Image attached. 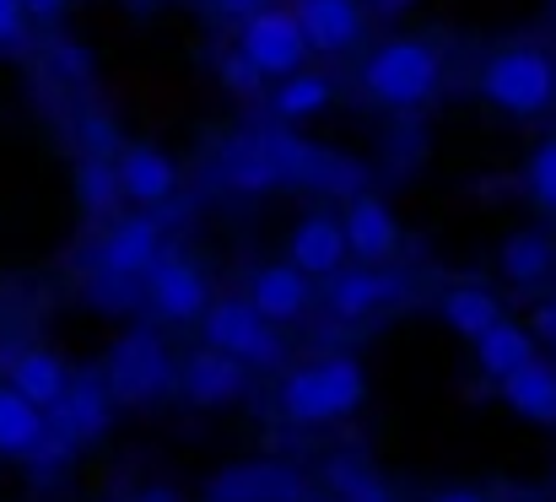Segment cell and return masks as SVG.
<instances>
[{"label": "cell", "mask_w": 556, "mask_h": 502, "mask_svg": "<svg viewBox=\"0 0 556 502\" xmlns=\"http://www.w3.org/2000/svg\"><path fill=\"white\" fill-rule=\"evenodd\" d=\"M552 5H556V0H552Z\"/></svg>", "instance_id": "cell-37"}, {"label": "cell", "mask_w": 556, "mask_h": 502, "mask_svg": "<svg viewBox=\"0 0 556 502\" xmlns=\"http://www.w3.org/2000/svg\"><path fill=\"white\" fill-rule=\"evenodd\" d=\"M325 476H330V487H336L341 502H394V492L372 476L368 465H357V460H336Z\"/></svg>", "instance_id": "cell-24"}, {"label": "cell", "mask_w": 556, "mask_h": 502, "mask_svg": "<svg viewBox=\"0 0 556 502\" xmlns=\"http://www.w3.org/2000/svg\"><path fill=\"white\" fill-rule=\"evenodd\" d=\"M22 11H33V16H49V11H60V0H22Z\"/></svg>", "instance_id": "cell-34"}, {"label": "cell", "mask_w": 556, "mask_h": 502, "mask_svg": "<svg viewBox=\"0 0 556 502\" xmlns=\"http://www.w3.org/2000/svg\"><path fill=\"white\" fill-rule=\"evenodd\" d=\"M503 319V303L486 287H448L443 292V325L465 340H476L481 330H492Z\"/></svg>", "instance_id": "cell-22"}, {"label": "cell", "mask_w": 556, "mask_h": 502, "mask_svg": "<svg viewBox=\"0 0 556 502\" xmlns=\"http://www.w3.org/2000/svg\"><path fill=\"white\" fill-rule=\"evenodd\" d=\"M147 298L163 319L185 325V319H200L205 314V276L189 265L185 254H157L147 265Z\"/></svg>", "instance_id": "cell-7"}, {"label": "cell", "mask_w": 556, "mask_h": 502, "mask_svg": "<svg viewBox=\"0 0 556 502\" xmlns=\"http://www.w3.org/2000/svg\"><path fill=\"white\" fill-rule=\"evenodd\" d=\"M368 5L378 11V16H400V11H410L416 0H368Z\"/></svg>", "instance_id": "cell-32"}, {"label": "cell", "mask_w": 556, "mask_h": 502, "mask_svg": "<svg viewBox=\"0 0 556 502\" xmlns=\"http://www.w3.org/2000/svg\"><path fill=\"white\" fill-rule=\"evenodd\" d=\"M211 502H303V476L292 465H270V460H254V465H232L211 481Z\"/></svg>", "instance_id": "cell-8"}, {"label": "cell", "mask_w": 556, "mask_h": 502, "mask_svg": "<svg viewBox=\"0 0 556 502\" xmlns=\"http://www.w3.org/2000/svg\"><path fill=\"white\" fill-rule=\"evenodd\" d=\"M174 384L168 373V351L152 330H130L114 351H109V367H103V389L109 400L119 405H141V400H157L163 389Z\"/></svg>", "instance_id": "cell-4"}, {"label": "cell", "mask_w": 556, "mask_h": 502, "mask_svg": "<svg viewBox=\"0 0 556 502\" xmlns=\"http://www.w3.org/2000/svg\"><path fill=\"white\" fill-rule=\"evenodd\" d=\"M546 271H552V243H546V233H514V238L503 243V276H508L514 287H535Z\"/></svg>", "instance_id": "cell-23"}, {"label": "cell", "mask_w": 556, "mask_h": 502, "mask_svg": "<svg viewBox=\"0 0 556 502\" xmlns=\"http://www.w3.org/2000/svg\"><path fill=\"white\" fill-rule=\"evenodd\" d=\"M216 5H222V11H232V16H254L265 0H216Z\"/></svg>", "instance_id": "cell-31"}, {"label": "cell", "mask_w": 556, "mask_h": 502, "mask_svg": "<svg viewBox=\"0 0 556 502\" xmlns=\"http://www.w3.org/2000/svg\"><path fill=\"white\" fill-rule=\"evenodd\" d=\"M368 394V378L352 356H325V362H308L298 367L287 384H281V411L303 427H319V422H341L363 405Z\"/></svg>", "instance_id": "cell-1"}, {"label": "cell", "mask_w": 556, "mask_h": 502, "mask_svg": "<svg viewBox=\"0 0 556 502\" xmlns=\"http://www.w3.org/2000/svg\"><path fill=\"white\" fill-rule=\"evenodd\" d=\"M292 16L303 27V43H314V49H352L363 33L357 0H298Z\"/></svg>", "instance_id": "cell-15"}, {"label": "cell", "mask_w": 556, "mask_h": 502, "mask_svg": "<svg viewBox=\"0 0 556 502\" xmlns=\"http://www.w3.org/2000/svg\"><path fill=\"white\" fill-rule=\"evenodd\" d=\"M205 346L238 356L243 367H270L281 356V340L270 335V319H260L249 303H211L205 309Z\"/></svg>", "instance_id": "cell-5"}, {"label": "cell", "mask_w": 556, "mask_h": 502, "mask_svg": "<svg viewBox=\"0 0 556 502\" xmlns=\"http://www.w3.org/2000/svg\"><path fill=\"white\" fill-rule=\"evenodd\" d=\"M432 502H486V498H481V492H438Z\"/></svg>", "instance_id": "cell-35"}, {"label": "cell", "mask_w": 556, "mask_h": 502, "mask_svg": "<svg viewBox=\"0 0 556 502\" xmlns=\"http://www.w3.org/2000/svg\"><path fill=\"white\" fill-rule=\"evenodd\" d=\"M535 335H541V340L556 335V303H541V309H535Z\"/></svg>", "instance_id": "cell-30"}, {"label": "cell", "mask_w": 556, "mask_h": 502, "mask_svg": "<svg viewBox=\"0 0 556 502\" xmlns=\"http://www.w3.org/2000/svg\"><path fill=\"white\" fill-rule=\"evenodd\" d=\"M303 27L292 11H276V5H260L249 22H243V60L260 71V76H287L298 71L303 60Z\"/></svg>", "instance_id": "cell-6"}, {"label": "cell", "mask_w": 556, "mask_h": 502, "mask_svg": "<svg viewBox=\"0 0 556 502\" xmlns=\"http://www.w3.org/2000/svg\"><path fill=\"white\" fill-rule=\"evenodd\" d=\"M114 194H119L114 167H103V163L81 167V200H87V211H114Z\"/></svg>", "instance_id": "cell-26"}, {"label": "cell", "mask_w": 556, "mask_h": 502, "mask_svg": "<svg viewBox=\"0 0 556 502\" xmlns=\"http://www.w3.org/2000/svg\"><path fill=\"white\" fill-rule=\"evenodd\" d=\"M136 502H185V498H179L174 487H147V492H141Z\"/></svg>", "instance_id": "cell-33"}, {"label": "cell", "mask_w": 556, "mask_h": 502, "mask_svg": "<svg viewBox=\"0 0 556 502\" xmlns=\"http://www.w3.org/2000/svg\"><path fill=\"white\" fill-rule=\"evenodd\" d=\"M325 103H330V81H325V76H292V81L281 87V98H276V109H281L287 120L319 114Z\"/></svg>", "instance_id": "cell-25"}, {"label": "cell", "mask_w": 556, "mask_h": 502, "mask_svg": "<svg viewBox=\"0 0 556 502\" xmlns=\"http://www.w3.org/2000/svg\"><path fill=\"white\" fill-rule=\"evenodd\" d=\"M249 309L270 325H292L308 314V276L298 265H265L254 276V292H249Z\"/></svg>", "instance_id": "cell-13"}, {"label": "cell", "mask_w": 556, "mask_h": 502, "mask_svg": "<svg viewBox=\"0 0 556 502\" xmlns=\"http://www.w3.org/2000/svg\"><path fill=\"white\" fill-rule=\"evenodd\" d=\"M22 0H0V43H16L22 38Z\"/></svg>", "instance_id": "cell-29"}, {"label": "cell", "mask_w": 556, "mask_h": 502, "mask_svg": "<svg viewBox=\"0 0 556 502\" xmlns=\"http://www.w3.org/2000/svg\"><path fill=\"white\" fill-rule=\"evenodd\" d=\"M65 384H71V373H65V362H60L54 351H22V356L11 362V389H16L22 400H33L38 411H49V405L65 394Z\"/></svg>", "instance_id": "cell-20"}, {"label": "cell", "mask_w": 556, "mask_h": 502, "mask_svg": "<svg viewBox=\"0 0 556 502\" xmlns=\"http://www.w3.org/2000/svg\"><path fill=\"white\" fill-rule=\"evenodd\" d=\"M341 260H346V238H341V222L336 216H308L292 233V265L303 276H336Z\"/></svg>", "instance_id": "cell-17"}, {"label": "cell", "mask_w": 556, "mask_h": 502, "mask_svg": "<svg viewBox=\"0 0 556 502\" xmlns=\"http://www.w3.org/2000/svg\"><path fill=\"white\" fill-rule=\"evenodd\" d=\"M363 81H368V92L378 103L410 109V103L432 98V87H438V54L427 43H416V38H394V43H383L368 60V76Z\"/></svg>", "instance_id": "cell-2"}, {"label": "cell", "mask_w": 556, "mask_h": 502, "mask_svg": "<svg viewBox=\"0 0 556 502\" xmlns=\"http://www.w3.org/2000/svg\"><path fill=\"white\" fill-rule=\"evenodd\" d=\"M341 238H346V254H357V260H368V265L389 260L394 243H400L394 211H389L383 200H372V194H357L352 211H346V222H341Z\"/></svg>", "instance_id": "cell-12"}, {"label": "cell", "mask_w": 556, "mask_h": 502, "mask_svg": "<svg viewBox=\"0 0 556 502\" xmlns=\"http://www.w3.org/2000/svg\"><path fill=\"white\" fill-rule=\"evenodd\" d=\"M530 356H535V335L508 325V319H497L492 330L476 335V362H481L486 378H503V373H514V367L530 362Z\"/></svg>", "instance_id": "cell-21"}, {"label": "cell", "mask_w": 556, "mask_h": 502, "mask_svg": "<svg viewBox=\"0 0 556 502\" xmlns=\"http://www.w3.org/2000/svg\"><path fill=\"white\" fill-rule=\"evenodd\" d=\"M546 346H552V351H556V335H552V340H546Z\"/></svg>", "instance_id": "cell-36"}, {"label": "cell", "mask_w": 556, "mask_h": 502, "mask_svg": "<svg viewBox=\"0 0 556 502\" xmlns=\"http://www.w3.org/2000/svg\"><path fill=\"white\" fill-rule=\"evenodd\" d=\"M174 184H179V167H174L168 152H157V147H130V152L119 158V189H125L130 200H141V205L168 200Z\"/></svg>", "instance_id": "cell-16"}, {"label": "cell", "mask_w": 556, "mask_h": 502, "mask_svg": "<svg viewBox=\"0 0 556 502\" xmlns=\"http://www.w3.org/2000/svg\"><path fill=\"white\" fill-rule=\"evenodd\" d=\"M394 292H400V281L368 265V271H352V276H336V281H330V309H336L341 319H368Z\"/></svg>", "instance_id": "cell-19"}, {"label": "cell", "mask_w": 556, "mask_h": 502, "mask_svg": "<svg viewBox=\"0 0 556 502\" xmlns=\"http://www.w3.org/2000/svg\"><path fill=\"white\" fill-rule=\"evenodd\" d=\"M163 254V233H157V222L152 216H130V222H114V233L103 238V249H98V260H103V271L109 276H147V265Z\"/></svg>", "instance_id": "cell-11"}, {"label": "cell", "mask_w": 556, "mask_h": 502, "mask_svg": "<svg viewBox=\"0 0 556 502\" xmlns=\"http://www.w3.org/2000/svg\"><path fill=\"white\" fill-rule=\"evenodd\" d=\"M49 422L33 400H22L11 384H0V454L5 460H33V449L43 443Z\"/></svg>", "instance_id": "cell-18"}, {"label": "cell", "mask_w": 556, "mask_h": 502, "mask_svg": "<svg viewBox=\"0 0 556 502\" xmlns=\"http://www.w3.org/2000/svg\"><path fill=\"white\" fill-rule=\"evenodd\" d=\"M179 389H185L189 405H232V400L249 389V373H243V362H238V356H227V351L205 346V351H194V356L185 362Z\"/></svg>", "instance_id": "cell-9"}, {"label": "cell", "mask_w": 556, "mask_h": 502, "mask_svg": "<svg viewBox=\"0 0 556 502\" xmlns=\"http://www.w3.org/2000/svg\"><path fill=\"white\" fill-rule=\"evenodd\" d=\"M222 76H227V87H238V92H254V87H260V71H254L243 54H238V60H227V65H222Z\"/></svg>", "instance_id": "cell-28"}, {"label": "cell", "mask_w": 556, "mask_h": 502, "mask_svg": "<svg viewBox=\"0 0 556 502\" xmlns=\"http://www.w3.org/2000/svg\"><path fill=\"white\" fill-rule=\"evenodd\" d=\"M497 384H503V400H508V411H519L525 422L556 427V367H552V362L530 356V362H519L514 373H503Z\"/></svg>", "instance_id": "cell-14"}, {"label": "cell", "mask_w": 556, "mask_h": 502, "mask_svg": "<svg viewBox=\"0 0 556 502\" xmlns=\"http://www.w3.org/2000/svg\"><path fill=\"white\" fill-rule=\"evenodd\" d=\"M481 92L508 114H541L556 98V65L541 49H508L481 71Z\"/></svg>", "instance_id": "cell-3"}, {"label": "cell", "mask_w": 556, "mask_h": 502, "mask_svg": "<svg viewBox=\"0 0 556 502\" xmlns=\"http://www.w3.org/2000/svg\"><path fill=\"white\" fill-rule=\"evenodd\" d=\"M49 411H54V432H60V438L87 443V438H98V432L109 427L114 400H109L103 378H76V384H65V394H60Z\"/></svg>", "instance_id": "cell-10"}, {"label": "cell", "mask_w": 556, "mask_h": 502, "mask_svg": "<svg viewBox=\"0 0 556 502\" xmlns=\"http://www.w3.org/2000/svg\"><path fill=\"white\" fill-rule=\"evenodd\" d=\"M530 184H535V200L556 211V141H546L541 152H535V163H530Z\"/></svg>", "instance_id": "cell-27"}]
</instances>
